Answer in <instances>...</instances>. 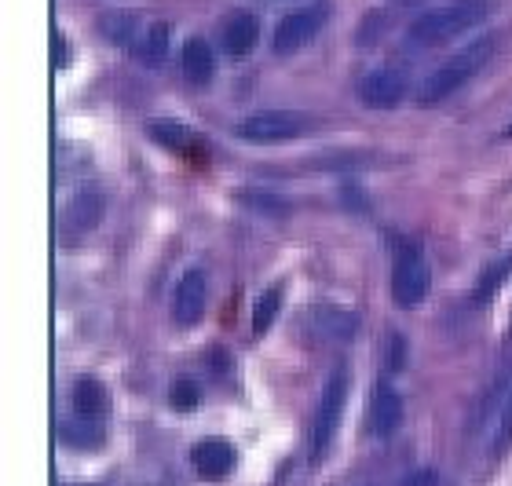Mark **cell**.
I'll use <instances>...</instances> for the list:
<instances>
[{"label":"cell","mask_w":512,"mask_h":486,"mask_svg":"<svg viewBox=\"0 0 512 486\" xmlns=\"http://www.w3.org/2000/svg\"><path fill=\"white\" fill-rule=\"evenodd\" d=\"M344 402H348V370L337 366L330 373V381L322 388L319 410H315V421H311V457L322 461L330 454L333 439H337V428H341L344 417Z\"/></svg>","instance_id":"obj_3"},{"label":"cell","mask_w":512,"mask_h":486,"mask_svg":"<svg viewBox=\"0 0 512 486\" xmlns=\"http://www.w3.org/2000/svg\"><path fill=\"white\" fill-rule=\"evenodd\" d=\"M491 450L494 454H505L512 446V391H509V399H505V406L498 410V417H494V432H491Z\"/></svg>","instance_id":"obj_20"},{"label":"cell","mask_w":512,"mask_h":486,"mask_svg":"<svg viewBox=\"0 0 512 486\" xmlns=\"http://www.w3.org/2000/svg\"><path fill=\"white\" fill-rule=\"evenodd\" d=\"M59 435H63L66 446H85V450H96L103 443V424L96 417H81L77 413L74 421H63L59 424Z\"/></svg>","instance_id":"obj_15"},{"label":"cell","mask_w":512,"mask_h":486,"mask_svg":"<svg viewBox=\"0 0 512 486\" xmlns=\"http://www.w3.org/2000/svg\"><path fill=\"white\" fill-rule=\"evenodd\" d=\"M183 74H187V81H194V85H209L213 81V48H209V41H202V37H191V41L183 44Z\"/></svg>","instance_id":"obj_12"},{"label":"cell","mask_w":512,"mask_h":486,"mask_svg":"<svg viewBox=\"0 0 512 486\" xmlns=\"http://www.w3.org/2000/svg\"><path fill=\"white\" fill-rule=\"evenodd\" d=\"M205 311V275L202 271H187L176 286V300H172V315L180 326H194Z\"/></svg>","instance_id":"obj_11"},{"label":"cell","mask_w":512,"mask_h":486,"mask_svg":"<svg viewBox=\"0 0 512 486\" xmlns=\"http://www.w3.org/2000/svg\"><path fill=\"white\" fill-rule=\"evenodd\" d=\"M172 402H176L180 410H194V406L202 402V388H198V381H191V377H180V381H176V388H172Z\"/></svg>","instance_id":"obj_21"},{"label":"cell","mask_w":512,"mask_h":486,"mask_svg":"<svg viewBox=\"0 0 512 486\" xmlns=\"http://www.w3.org/2000/svg\"><path fill=\"white\" fill-rule=\"evenodd\" d=\"M169 41H172V26L169 22H154L147 30V41H143V52H147V63H161L169 55Z\"/></svg>","instance_id":"obj_18"},{"label":"cell","mask_w":512,"mask_h":486,"mask_svg":"<svg viewBox=\"0 0 512 486\" xmlns=\"http://www.w3.org/2000/svg\"><path fill=\"white\" fill-rule=\"evenodd\" d=\"M491 55H494V41H491V37H480V41H472L469 48H461L458 55H450L447 63L436 66V70H432V74L421 81L417 103L432 106V103H443L447 96H454L458 88L469 85L472 77H476L483 66L491 63Z\"/></svg>","instance_id":"obj_2"},{"label":"cell","mask_w":512,"mask_h":486,"mask_svg":"<svg viewBox=\"0 0 512 486\" xmlns=\"http://www.w3.org/2000/svg\"><path fill=\"white\" fill-rule=\"evenodd\" d=\"M99 216H103V198L99 194H81V198L66 209L63 216V231H92L99 223Z\"/></svg>","instance_id":"obj_14"},{"label":"cell","mask_w":512,"mask_h":486,"mask_svg":"<svg viewBox=\"0 0 512 486\" xmlns=\"http://www.w3.org/2000/svg\"><path fill=\"white\" fill-rule=\"evenodd\" d=\"M52 44H55V66L66 70V66H70V44H66L63 30H52Z\"/></svg>","instance_id":"obj_22"},{"label":"cell","mask_w":512,"mask_h":486,"mask_svg":"<svg viewBox=\"0 0 512 486\" xmlns=\"http://www.w3.org/2000/svg\"><path fill=\"white\" fill-rule=\"evenodd\" d=\"M191 465L202 479H224L235 472L238 450L227 443V439L209 435V439H198V443L191 446Z\"/></svg>","instance_id":"obj_8"},{"label":"cell","mask_w":512,"mask_h":486,"mask_svg":"<svg viewBox=\"0 0 512 486\" xmlns=\"http://www.w3.org/2000/svg\"><path fill=\"white\" fill-rule=\"evenodd\" d=\"M512 271V253L505 256V260H498L494 264V271H483V278H480V286H476V304H487L494 293H498V286L505 282V275Z\"/></svg>","instance_id":"obj_19"},{"label":"cell","mask_w":512,"mask_h":486,"mask_svg":"<svg viewBox=\"0 0 512 486\" xmlns=\"http://www.w3.org/2000/svg\"><path fill=\"white\" fill-rule=\"evenodd\" d=\"M399 424H403V399L392 384L381 381L374 391V402H370V432L377 439H392L399 432Z\"/></svg>","instance_id":"obj_9"},{"label":"cell","mask_w":512,"mask_h":486,"mask_svg":"<svg viewBox=\"0 0 512 486\" xmlns=\"http://www.w3.org/2000/svg\"><path fill=\"white\" fill-rule=\"evenodd\" d=\"M505 136H509V139H512V125H509V128H505Z\"/></svg>","instance_id":"obj_25"},{"label":"cell","mask_w":512,"mask_h":486,"mask_svg":"<svg viewBox=\"0 0 512 486\" xmlns=\"http://www.w3.org/2000/svg\"><path fill=\"white\" fill-rule=\"evenodd\" d=\"M487 15H491V0H450L443 8H432L421 19H414L410 41L417 48H439V44L461 37L465 30H476Z\"/></svg>","instance_id":"obj_1"},{"label":"cell","mask_w":512,"mask_h":486,"mask_svg":"<svg viewBox=\"0 0 512 486\" xmlns=\"http://www.w3.org/2000/svg\"><path fill=\"white\" fill-rule=\"evenodd\" d=\"M107 388L96 381V377H81V381L74 384V413H81V417H99V413L107 410Z\"/></svg>","instance_id":"obj_16"},{"label":"cell","mask_w":512,"mask_h":486,"mask_svg":"<svg viewBox=\"0 0 512 486\" xmlns=\"http://www.w3.org/2000/svg\"><path fill=\"white\" fill-rule=\"evenodd\" d=\"M406 362V344L399 337H392V370H399Z\"/></svg>","instance_id":"obj_24"},{"label":"cell","mask_w":512,"mask_h":486,"mask_svg":"<svg viewBox=\"0 0 512 486\" xmlns=\"http://www.w3.org/2000/svg\"><path fill=\"white\" fill-rule=\"evenodd\" d=\"M278 307H282V286H271L256 296V307H253V333L256 337H264L267 329H271V322L278 318Z\"/></svg>","instance_id":"obj_17"},{"label":"cell","mask_w":512,"mask_h":486,"mask_svg":"<svg viewBox=\"0 0 512 486\" xmlns=\"http://www.w3.org/2000/svg\"><path fill=\"white\" fill-rule=\"evenodd\" d=\"M150 136L158 139L165 150H176V154H191V158H205V143L198 136H191L183 125H165V121H158V125H150Z\"/></svg>","instance_id":"obj_13"},{"label":"cell","mask_w":512,"mask_h":486,"mask_svg":"<svg viewBox=\"0 0 512 486\" xmlns=\"http://www.w3.org/2000/svg\"><path fill=\"white\" fill-rule=\"evenodd\" d=\"M311 128V121L304 114H293V110H260V114H249L242 125H238V136L249 139V143H278V139H297Z\"/></svg>","instance_id":"obj_6"},{"label":"cell","mask_w":512,"mask_h":486,"mask_svg":"<svg viewBox=\"0 0 512 486\" xmlns=\"http://www.w3.org/2000/svg\"><path fill=\"white\" fill-rule=\"evenodd\" d=\"M403 486H439L436 468H417V472H410V476L403 479Z\"/></svg>","instance_id":"obj_23"},{"label":"cell","mask_w":512,"mask_h":486,"mask_svg":"<svg viewBox=\"0 0 512 486\" xmlns=\"http://www.w3.org/2000/svg\"><path fill=\"white\" fill-rule=\"evenodd\" d=\"M326 19H330V4H322V0L319 4H308V8L289 11L275 30V52L278 55L300 52L304 44H311L315 37H319L322 26H326Z\"/></svg>","instance_id":"obj_5"},{"label":"cell","mask_w":512,"mask_h":486,"mask_svg":"<svg viewBox=\"0 0 512 486\" xmlns=\"http://www.w3.org/2000/svg\"><path fill=\"white\" fill-rule=\"evenodd\" d=\"M256 37H260V26H256V15H249V11H231L220 26V41H224V52L231 59H246L256 48Z\"/></svg>","instance_id":"obj_10"},{"label":"cell","mask_w":512,"mask_h":486,"mask_svg":"<svg viewBox=\"0 0 512 486\" xmlns=\"http://www.w3.org/2000/svg\"><path fill=\"white\" fill-rule=\"evenodd\" d=\"M410 92V81H406L403 70L395 66H377L359 81V99H363L370 110H392L399 106Z\"/></svg>","instance_id":"obj_7"},{"label":"cell","mask_w":512,"mask_h":486,"mask_svg":"<svg viewBox=\"0 0 512 486\" xmlns=\"http://www.w3.org/2000/svg\"><path fill=\"white\" fill-rule=\"evenodd\" d=\"M428 293V264L421 245H403L392 267V300L399 307H417Z\"/></svg>","instance_id":"obj_4"}]
</instances>
